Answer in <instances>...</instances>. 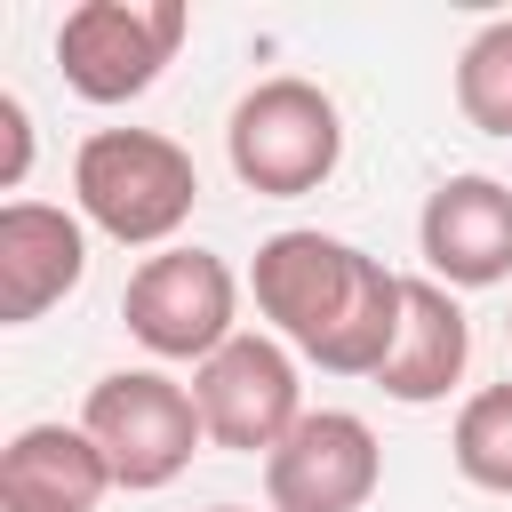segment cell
I'll list each match as a JSON object with an SVG mask.
<instances>
[{
    "label": "cell",
    "instance_id": "1",
    "mask_svg": "<svg viewBox=\"0 0 512 512\" xmlns=\"http://www.w3.org/2000/svg\"><path fill=\"white\" fill-rule=\"evenodd\" d=\"M248 288H256V312L272 320V336L296 360H312L320 376H376L392 360V336L408 312V280L384 256H368L336 232H312V224L256 240Z\"/></svg>",
    "mask_w": 512,
    "mask_h": 512
},
{
    "label": "cell",
    "instance_id": "2",
    "mask_svg": "<svg viewBox=\"0 0 512 512\" xmlns=\"http://www.w3.org/2000/svg\"><path fill=\"white\" fill-rule=\"evenodd\" d=\"M72 208L120 248H176L200 208V168L160 128H96L72 152Z\"/></svg>",
    "mask_w": 512,
    "mask_h": 512
},
{
    "label": "cell",
    "instance_id": "3",
    "mask_svg": "<svg viewBox=\"0 0 512 512\" xmlns=\"http://www.w3.org/2000/svg\"><path fill=\"white\" fill-rule=\"evenodd\" d=\"M224 160H232V176H240L256 200H304V192H320V184L336 176V160H344V112H336V96H328L320 80L272 72V80H256V88L232 104V120H224Z\"/></svg>",
    "mask_w": 512,
    "mask_h": 512
},
{
    "label": "cell",
    "instance_id": "4",
    "mask_svg": "<svg viewBox=\"0 0 512 512\" xmlns=\"http://www.w3.org/2000/svg\"><path fill=\"white\" fill-rule=\"evenodd\" d=\"M80 432L104 448L112 488H128V496L168 488L200 456V440H208L192 384H176L168 368H112V376H96L88 408H80Z\"/></svg>",
    "mask_w": 512,
    "mask_h": 512
},
{
    "label": "cell",
    "instance_id": "5",
    "mask_svg": "<svg viewBox=\"0 0 512 512\" xmlns=\"http://www.w3.org/2000/svg\"><path fill=\"white\" fill-rule=\"evenodd\" d=\"M184 0H80L56 24V64L80 104H136L184 48Z\"/></svg>",
    "mask_w": 512,
    "mask_h": 512
},
{
    "label": "cell",
    "instance_id": "6",
    "mask_svg": "<svg viewBox=\"0 0 512 512\" xmlns=\"http://www.w3.org/2000/svg\"><path fill=\"white\" fill-rule=\"evenodd\" d=\"M120 320L152 360H216L240 336V280L216 248H160L128 272Z\"/></svg>",
    "mask_w": 512,
    "mask_h": 512
},
{
    "label": "cell",
    "instance_id": "7",
    "mask_svg": "<svg viewBox=\"0 0 512 512\" xmlns=\"http://www.w3.org/2000/svg\"><path fill=\"white\" fill-rule=\"evenodd\" d=\"M192 400L208 440L232 456H272L304 424V376L280 336H232L216 360L192 368Z\"/></svg>",
    "mask_w": 512,
    "mask_h": 512
},
{
    "label": "cell",
    "instance_id": "8",
    "mask_svg": "<svg viewBox=\"0 0 512 512\" xmlns=\"http://www.w3.org/2000/svg\"><path fill=\"white\" fill-rule=\"evenodd\" d=\"M384 480V448L352 408H304V424L264 456L272 512H360Z\"/></svg>",
    "mask_w": 512,
    "mask_h": 512
},
{
    "label": "cell",
    "instance_id": "9",
    "mask_svg": "<svg viewBox=\"0 0 512 512\" xmlns=\"http://www.w3.org/2000/svg\"><path fill=\"white\" fill-rule=\"evenodd\" d=\"M416 256L440 288H504L512 280V184L440 176L416 216Z\"/></svg>",
    "mask_w": 512,
    "mask_h": 512
},
{
    "label": "cell",
    "instance_id": "10",
    "mask_svg": "<svg viewBox=\"0 0 512 512\" xmlns=\"http://www.w3.org/2000/svg\"><path fill=\"white\" fill-rule=\"evenodd\" d=\"M88 272V224L48 200H8L0 208V320L32 328L48 304H64Z\"/></svg>",
    "mask_w": 512,
    "mask_h": 512
},
{
    "label": "cell",
    "instance_id": "11",
    "mask_svg": "<svg viewBox=\"0 0 512 512\" xmlns=\"http://www.w3.org/2000/svg\"><path fill=\"white\" fill-rule=\"evenodd\" d=\"M464 368H472V320H464L456 288H440L432 272H416L408 280L400 336H392V360L376 368V384L400 408H432V400H448L464 384Z\"/></svg>",
    "mask_w": 512,
    "mask_h": 512
},
{
    "label": "cell",
    "instance_id": "12",
    "mask_svg": "<svg viewBox=\"0 0 512 512\" xmlns=\"http://www.w3.org/2000/svg\"><path fill=\"white\" fill-rule=\"evenodd\" d=\"M112 464L80 424H24L0 448V512H96Z\"/></svg>",
    "mask_w": 512,
    "mask_h": 512
},
{
    "label": "cell",
    "instance_id": "13",
    "mask_svg": "<svg viewBox=\"0 0 512 512\" xmlns=\"http://www.w3.org/2000/svg\"><path fill=\"white\" fill-rule=\"evenodd\" d=\"M448 456H456V472H464L480 496H512V376H504V384H480V392L456 408Z\"/></svg>",
    "mask_w": 512,
    "mask_h": 512
},
{
    "label": "cell",
    "instance_id": "14",
    "mask_svg": "<svg viewBox=\"0 0 512 512\" xmlns=\"http://www.w3.org/2000/svg\"><path fill=\"white\" fill-rule=\"evenodd\" d=\"M456 112L480 136H512V16L480 24L456 56Z\"/></svg>",
    "mask_w": 512,
    "mask_h": 512
},
{
    "label": "cell",
    "instance_id": "15",
    "mask_svg": "<svg viewBox=\"0 0 512 512\" xmlns=\"http://www.w3.org/2000/svg\"><path fill=\"white\" fill-rule=\"evenodd\" d=\"M32 176V112L24 96H0V192H16Z\"/></svg>",
    "mask_w": 512,
    "mask_h": 512
},
{
    "label": "cell",
    "instance_id": "16",
    "mask_svg": "<svg viewBox=\"0 0 512 512\" xmlns=\"http://www.w3.org/2000/svg\"><path fill=\"white\" fill-rule=\"evenodd\" d=\"M208 512H256V504H208ZM264 512H272V504H264Z\"/></svg>",
    "mask_w": 512,
    "mask_h": 512
},
{
    "label": "cell",
    "instance_id": "17",
    "mask_svg": "<svg viewBox=\"0 0 512 512\" xmlns=\"http://www.w3.org/2000/svg\"><path fill=\"white\" fill-rule=\"evenodd\" d=\"M504 336H512V320H504Z\"/></svg>",
    "mask_w": 512,
    "mask_h": 512
}]
</instances>
